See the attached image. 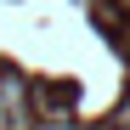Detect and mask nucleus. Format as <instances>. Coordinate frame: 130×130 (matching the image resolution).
Masks as SVG:
<instances>
[{
  "mask_svg": "<svg viewBox=\"0 0 130 130\" xmlns=\"http://www.w3.org/2000/svg\"><path fill=\"white\" fill-rule=\"evenodd\" d=\"M28 130H74V119L62 113V107H51V113H45V119H34Z\"/></svg>",
  "mask_w": 130,
  "mask_h": 130,
  "instance_id": "2",
  "label": "nucleus"
},
{
  "mask_svg": "<svg viewBox=\"0 0 130 130\" xmlns=\"http://www.w3.org/2000/svg\"><path fill=\"white\" fill-rule=\"evenodd\" d=\"M107 130H130V124H107Z\"/></svg>",
  "mask_w": 130,
  "mask_h": 130,
  "instance_id": "3",
  "label": "nucleus"
},
{
  "mask_svg": "<svg viewBox=\"0 0 130 130\" xmlns=\"http://www.w3.org/2000/svg\"><path fill=\"white\" fill-rule=\"evenodd\" d=\"M34 107H28V85L23 74H0V130H28Z\"/></svg>",
  "mask_w": 130,
  "mask_h": 130,
  "instance_id": "1",
  "label": "nucleus"
},
{
  "mask_svg": "<svg viewBox=\"0 0 130 130\" xmlns=\"http://www.w3.org/2000/svg\"><path fill=\"white\" fill-rule=\"evenodd\" d=\"M119 6H130V0H119Z\"/></svg>",
  "mask_w": 130,
  "mask_h": 130,
  "instance_id": "4",
  "label": "nucleus"
}]
</instances>
